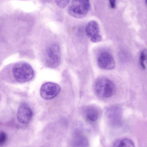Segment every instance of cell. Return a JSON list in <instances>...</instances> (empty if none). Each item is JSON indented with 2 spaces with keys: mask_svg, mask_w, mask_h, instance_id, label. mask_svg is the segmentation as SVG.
<instances>
[{
  "mask_svg": "<svg viewBox=\"0 0 147 147\" xmlns=\"http://www.w3.org/2000/svg\"><path fill=\"white\" fill-rule=\"evenodd\" d=\"M61 57L59 45L56 43H52L46 50L44 59L45 64L50 68L57 67L60 63Z\"/></svg>",
  "mask_w": 147,
  "mask_h": 147,
  "instance_id": "2",
  "label": "cell"
},
{
  "mask_svg": "<svg viewBox=\"0 0 147 147\" xmlns=\"http://www.w3.org/2000/svg\"><path fill=\"white\" fill-rule=\"evenodd\" d=\"M106 115L110 123L114 125H117L119 123L121 120V110L117 107H110L107 109Z\"/></svg>",
  "mask_w": 147,
  "mask_h": 147,
  "instance_id": "9",
  "label": "cell"
},
{
  "mask_svg": "<svg viewBox=\"0 0 147 147\" xmlns=\"http://www.w3.org/2000/svg\"><path fill=\"white\" fill-rule=\"evenodd\" d=\"M114 147H133L134 146L133 142L128 138L119 139L115 141L113 144Z\"/></svg>",
  "mask_w": 147,
  "mask_h": 147,
  "instance_id": "11",
  "label": "cell"
},
{
  "mask_svg": "<svg viewBox=\"0 0 147 147\" xmlns=\"http://www.w3.org/2000/svg\"><path fill=\"white\" fill-rule=\"evenodd\" d=\"M55 3L59 7L63 8L66 7L70 0H54Z\"/></svg>",
  "mask_w": 147,
  "mask_h": 147,
  "instance_id": "12",
  "label": "cell"
},
{
  "mask_svg": "<svg viewBox=\"0 0 147 147\" xmlns=\"http://www.w3.org/2000/svg\"><path fill=\"white\" fill-rule=\"evenodd\" d=\"M95 90L97 94L103 98L112 96L115 93L116 87L114 84L110 80L106 78H101L96 82Z\"/></svg>",
  "mask_w": 147,
  "mask_h": 147,
  "instance_id": "3",
  "label": "cell"
},
{
  "mask_svg": "<svg viewBox=\"0 0 147 147\" xmlns=\"http://www.w3.org/2000/svg\"><path fill=\"white\" fill-rule=\"evenodd\" d=\"M146 0V3L147 4V0Z\"/></svg>",
  "mask_w": 147,
  "mask_h": 147,
  "instance_id": "18",
  "label": "cell"
},
{
  "mask_svg": "<svg viewBox=\"0 0 147 147\" xmlns=\"http://www.w3.org/2000/svg\"><path fill=\"white\" fill-rule=\"evenodd\" d=\"M33 112L30 107L25 103H22L18 109L16 115L18 121L22 124L29 123L33 116Z\"/></svg>",
  "mask_w": 147,
  "mask_h": 147,
  "instance_id": "7",
  "label": "cell"
},
{
  "mask_svg": "<svg viewBox=\"0 0 147 147\" xmlns=\"http://www.w3.org/2000/svg\"><path fill=\"white\" fill-rule=\"evenodd\" d=\"M88 10L81 0H72L67 9V12L70 15L77 18L84 17Z\"/></svg>",
  "mask_w": 147,
  "mask_h": 147,
  "instance_id": "4",
  "label": "cell"
},
{
  "mask_svg": "<svg viewBox=\"0 0 147 147\" xmlns=\"http://www.w3.org/2000/svg\"><path fill=\"white\" fill-rule=\"evenodd\" d=\"M60 90V87L58 84L52 82H47L41 86L40 94L43 99L50 100L57 96Z\"/></svg>",
  "mask_w": 147,
  "mask_h": 147,
  "instance_id": "5",
  "label": "cell"
},
{
  "mask_svg": "<svg viewBox=\"0 0 147 147\" xmlns=\"http://www.w3.org/2000/svg\"><path fill=\"white\" fill-rule=\"evenodd\" d=\"M145 55L144 52L141 53L140 58V65L143 69H145L146 67L144 63L145 60Z\"/></svg>",
  "mask_w": 147,
  "mask_h": 147,
  "instance_id": "15",
  "label": "cell"
},
{
  "mask_svg": "<svg viewBox=\"0 0 147 147\" xmlns=\"http://www.w3.org/2000/svg\"><path fill=\"white\" fill-rule=\"evenodd\" d=\"M111 7L112 8L115 7L116 0H109Z\"/></svg>",
  "mask_w": 147,
  "mask_h": 147,
  "instance_id": "17",
  "label": "cell"
},
{
  "mask_svg": "<svg viewBox=\"0 0 147 147\" xmlns=\"http://www.w3.org/2000/svg\"><path fill=\"white\" fill-rule=\"evenodd\" d=\"M85 31L87 36L92 42H97L101 40V36L99 34V27L96 21L93 20L89 22L86 26Z\"/></svg>",
  "mask_w": 147,
  "mask_h": 147,
  "instance_id": "8",
  "label": "cell"
},
{
  "mask_svg": "<svg viewBox=\"0 0 147 147\" xmlns=\"http://www.w3.org/2000/svg\"><path fill=\"white\" fill-rule=\"evenodd\" d=\"M7 139V134L4 131H1L0 133V146L4 145L6 142Z\"/></svg>",
  "mask_w": 147,
  "mask_h": 147,
  "instance_id": "13",
  "label": "cell"
},
{
  "mask_svg": "<svg viewBox=\"0 0 147 147\" xmlns=\"http://www.w3.org/2000/svg\"><path fill=\"white\" fill-rule=\"evenodd\" d=\"M85 115L86 119L90 122H94L98 119L99 113L95 107L90 106L88 107L85 111Z\"/></svg>",
  "mask_w": 147,
  "mask_h": 147,
  "instance_id": "10",
  "label": "cell"
},
{
  "mask_svg": "<svg viewBox=\"0 0 147 147\" xmlns=\"http://www.w3.org/2000/svg\"><path fill=\"white\" fill-rule=\"evenodd\" d=\"M97 63L100 68L105 70L113 69L115 66L112 55L106 51H103L99 54L97 58Z\"/></svg>",
  "mask_w": 147,
  "mask_h": 147,
  "instance_id": "6",
  "label": "cell"
},
{
  "mask_svg": "<svg viewBox=\"0 0 147 147\" xmlns=\"http://www.w3.org/2000/svg\"><path fill=\"white\" fill-rule=\"evenodd\" d=\"M75 140L76 141L75 143L76 145L82 146V145H86L87 144L86 139L81 136L78 137V138H76V140Z\"/></svg>",
  "mask_w": 147,
  "mask_h": 147,
  "instance_id": "14",
  "label": "cell"
},
{
  "mask_svg": "<svg viewBox=\"0 0 147 147\" xmlns=\"http://www.w3.org/2000/svg\"><path fill=\"white\" fill-rule=\"evenodd\" d=\"M85 6L89 9L90 5L89 0H81Z\"/></svg>",
  "mask_w": 147,
  "mask_h": 147,
  "instance_id": "16",
  "label": "cell"
},
{
  "mask_svg": "<svg viewBox=\"0 0 147 147\" xmlns=\"http://www.w3.org/2000/svg\"><path fill=\"white\" fill-rule=\"evenodd\" d=\"M13 77L17 82L25 83L31 80L34 76V71L28 63L19 62L14 63L11 70Z\"/></svg>",
  "mask_w": 147,
  "mask_h": 147,
  "instance_id": "1",
  "label": "cell"
}]
</instances>
